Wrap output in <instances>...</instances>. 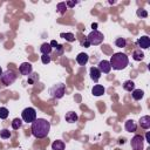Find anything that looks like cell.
<instances>
[{
	"mask_svg": "<svg viewBox=\"0 0 150 150\" xmlns=\"http://www.w3.org/2000/svg\"><path fill=\"white\" fill-rule=\"evenodd\" d=\"M32 134L36 138H45L48 136L50 130V123L45 118H36L30 127Z\"/></svg>",
	"mask_w": 150,
	"mask_h": 150,
	"instance_id": "1",
	"label": "cell"
},
{
	"mask_svg": "<svg viewBox=\"0 0 150 150\" xmlns=\"http://www.w3.org/2000/svg\"><path fill=\"white\" fill-rule=\"evenodd\" d=\"M77 4V1H66V5H67V7H70V8H73L75 5Z\"/></svg>",
	"mask_w": 150,
	"mask_h": 150,
	"instance_id": "31",
	"label": "cell"
},
{
	"mask_svg": "<svg viewBox=\"0 0 150 150\" xmlns=\"http://www.w3.org/2000/svg\"><path fill=\"white\" fill-rule=\"evenodd\" d=\"M64 118H66V121H67L68 123H75V122L79 120V116H77V114L74 112V111H68V112L66 114Z\"/></svg>",
	"mask_w": 150,
	"mask_h": 150,
	"instance_id": "15",
	"label": "cell"
},
{
	"mask_svg": "<svg viewBox=\"0 0 150 150\" xmlns=\"http://www.w3.org/2000/svg\"><path fill=\"white\" fill-rule=\"evenodd\" d=\"M123 89L127 90V91H132V90L135 89V83H134V81H131V80L124 81V83H123Z\"/></svg>",
	"mask_w": 150,
	"mask_h": 150,
	"instance_id": "21",
	"label": "cell"
},
{
	"mask_svg": "<svg viewBox=\"0 0 150 150\" xmlns=\"http://www.w3.org/2000/svg\"><path fill=\"white\" fill-rule=\"evenodd\" d=\"M52 47H50V45L49 43H47V42H45V43H42L41 45V47H40V52H41V54L42 55H49L50 53H52Z\"/></svg>",
	"mask_w": 150,
	"mask_h": 150,
	"instance_id": "17",
	"label": "cell"
},
{
	"mask_svg": "<svg viewBox=\"0 0 150 150\" xmlns=\"http://www.w3.org/2000/svg\"><path fill=\"white\" fill-rule=\"evenodd\" d=\"M82 46H83V47H86V48H88V47L90 46V43H89V41L87 40V38H86V39H84V41L82 42Z\"/></svg>",
	"mask_w": 150,
	"mask_h": 150,
	"instance_id": "32",
	"label": "cell"
},
{
	"mask_svg": "<svg viewBox=\"0 0 150 150\" xmlns=\"http://www.w3.org/2000/svg\"><path fill=\"white\" fill-rule=\"evenodd\" d=\"M50 55H41V61L43 64H48L50 62Z\"/></svg>",
	"mask_w": 150,
	"mask_h": 150,
	"instance_id": "30",
	"label": "cell"
},
{
	"mask_svg": "<svg viewBox=\"0 0 150 150\" xmlns=\"http://www.w3.org/2000/svg\"><path fill=\"white\" fill-rule=\"evenodd\" d=\"M0 80H1V82H2L4 86H11V84H13L15 82L16 74L12 69H7V70L2 71V75H1Z\"/></svg>",
	"mask_w": 150,
	"mask_h": 150,
	"instance_id": "4",
	"label": "cell"
},
{
	"mask_svg": "<svg viewBox=\"0 0 150 150\" xmlns=\"http://www.w3.org/2000/svg\"><path fill=\"white\" fill-rule=\"evenodd\" d=\"M0 137L4 138V139L9 138V137H11V131H9L8 129H2V130H0Z\"/></svg>",
	"mask_w": 150,
	"mask_h": 150,
	"instance_id": "28",
	"label": "cell"
},
{
	"mask_svg": "<svg viewBox=\"0 0 150 150\" xmlns=\"http://www.w3.org/2000/svg\"><path fill=\"white\" fill-rule=\"evenodd\" d=\"M60 36H61L62 39H64V40L69 41V42L75 41V36H74V34H73V33H61V34H60Z\"/></svg>",
	"mask_w": 150,
	"mask_h": 150,
	"instance_id": "22",
	"label": "cell"
},
{
	"mask_svg": "<svg viewBox=\"0 0 150 150\" xmlns=\"http://www.w3.org/2000/svg\"><path fill=\"white\" fill-rule=\"evenodd\" d=\"M21 118L23 122H27V123H33L35 120H36V110L32 107H28V108H25L21 112Z\"/></svg>",
	"mask_w": 150,
	"mask_h": 150,
	"instance_id": "6",
	"label": "cell"
},
{
	"mask_svg": "<svg viewBox=\"0 0 150 150\" xmlns=\"http://www.w3.org/2000/svg\"><path fill=\"white\" fill-rule=\"evenodd\" d=\"M104 91H105V89H104V87L101 86V84H95V86L93 87V89H91V93H93L94 96H101V95L104 94Z\"/></svg>",
	"mask_w": 150,
	"mask_h": 150,
	"instance_id": "14",
	"label": "cell"
},
{
	"mask_svg": "<svg viewBox=\"0 0 150 150\" xmlns=\"http://www.w3.org/2000/svg\"><path fill=\"white\" fill-rule=\"evenodd\" d=\"M145 137H146V142L150 143V132H149V131L145 134Z\"/></svg>",
	"mask_w": 150,
	"mask_h": 150,
	"instance_id": "34",
	"label": "cell"
},
{
	"mask_svg": "<svg viewBox=\"0 0 150 150\" xmlns=\"http://www.w3.org/2000/svg\"><path fill=\"white\" fill-rule=\"evenodd\" d=\"M64 148H66L64 143L62 141H60V139H56V141H54L52 143V149L53 150H64Z\"/></svg>",
	"mask_w": 150,
	"mask_h": 150,
	"instance_id": "19",
	"label": "cell"
},
{
	"mask_svg": "<svg viewBox=\"0 0 150 150\" xmlns=\"http://www.w3.org/2000/svg\"><path fill=\"white\" fill-rule=\"evenodd\" d=\"M139 125H141L143 129H149V128H150V116H149V115L142 116V117L139 118Z\"/></svg>",
	"mask_w": 150,
	"mask_h": 150,
	"instance_id": "16",
	"label": "cell"
},
{
	"mask_svg": "<svg viewBox=\"0 0 150 150\" xmlns=\"http://www.w3.org/2000/svg\"><path fill=\"white\" fill-rule=\"evenodd\" d=\"M131 96H132L134 100L139 101L141 98H143V96H144V91L141 90V89H134V90L131 91Z\"/></svg>",
	"mask_w": 150,
	"mask_h": 150,
	"instance_id": "18",
	"label": "cell"
},
{
	"mask_svg": "<svg viewBox=\"0 0 150 150\" xmlns=\"http://www.w3.org/2000/svg\"><path fill=\"white\" fill-rule=\"evenodd\" d=\"M97 69L101 71V74H102V73H103V74H108V73L111 70V66H110L109 61H107V60H102V61L98 62V64H97Z\"/></svg>",
	"mask_w": 150,
	"mask_h": 150,
	"instance_id": "9",
	"label": "cell"
},
{
	"mask_svg": "<svg viewBox=\"0 0 150 150\" xmlns=\"http://www.w3.org/2000/svg\"><path fill=\"white\" fill-rule=\"evenodd\" d=\"M115 45H116V47H118V48H124V47L127 46V40H125L124 38H117V39L115 40Z\"/></svg>",
	"mask_w": 150,
	"mask_h": 150,
	"instance_id": "23",
	"label": "cell"
},
{
	"mask_svg": "<svg viewBox=\"0 0 150 150\" xmlns=\"http://www.w3.org/2000/svg\"><path fill=\"white\" fill-rule=\"evenodd\" d=\"M19 71L21 73V75L29 76L33 73V66H32V63H29V62H22L20 64V67H19Z\"/></svg>",
	"mask_w": 150,
	"mask_h": 150,
	"instance_id": "8",
	"label": "cell"
},
{
	"mask_svg": "<svg viewBox=\"0 0 150 150\" xmlns=\"http://www.w3.org/2000/svg\"><path fill=\"white\" fill-rule=\"evenodd\" d=\"M88 60H89V56H88V54H86V53H80V54L76 56V62H77L80 66H86L87 62H88Z\"/></svg>",
	"mask_w": 150,
	"mask_h": 150,
	"instance_id": "12",
	"label": "cell"
},
{
	"mask_svg": "<svg viewBox=\"0 0 150 150\" xmlns=\"http://www.w3.org/2000/svg\"><path fill=\"white\" fill-rule=\"evenodd\" d=\"M137 46L138 47H141L142 49H146V48H149V46H150V39H149V36H146V35H144V36H141L138 40H137ZM139 48V49H141Z\"/></svg>",
	"mask_w": 150,
	"mask_h": 150,
	"instance_id": "10",
	"label": "cell"
},
{
	"mask_svg": "<svg viewBox=\"0 0 150 150\" xmlns=\"http://www.w3.org/2000/svg\"><path fill=\"white\" fill-rule=\"evenodd\" d=\"M56 9H57V12H59L60 14H64L66 11H67V5H66V2H59L57 6H56Z\"/></svg>",
	"mask_w": 150,
	"mask_h": 150,
	"instance_id": "25",
	"label": "cell"
},
{
	"mask_svg": "<svg viewBox=\"0 0 150 150\" xmlns=\"http://www.w3.org/2000/svg\"><path fill=\"white\" fill-rule=\"evenodd\" d=\"M64 93H66V84H63L62 82L55 83L49 88V94L53 98H61L63 97Z\"/></svg>",
	"mask_w": 150,
	"mask_h": 150,
	"instance_id": "3",
	"label": "cell"
},
{
	"mask_svg": "<svg viewBox=\"0 0 150 150\" xmlns=\"http://www.w3.org/2000/svg\"><path fill=\"white\" fill-rule=\"evenodd\" d=\"M132 59L135 61H142L144 59V53L141 49H135L132 52Z\"/></svg>",
	"mask_w": 150,
	"mask_h": 150,
	"instance_id": "20",
	"label": "cell"
},
{
	"mask_svg": "<svg viewBox=\"0 0 150 150\" xmlns=\"http://www.w3.org/2000/svg\"><path fill=\"white\" fill-rule=\"evenodd\" d=\"M1 75H2V68H1V66H0V77H1Z\"/></svg>",
	"mask_w": 150,
	"mask_h": 150,
	"instance_id": "36",
	"label": "cell"
},
{
	"mask_svg": "<svg viewBox=\"0 0 150 150\" xmlns=\"http://www.w3.org/2000/svg\"><path fill=\"white\" fill-rule=\"evenodd\" d=\"M21 127H22V120H21V118H14V120L12 121V128H13L14 130L20 129Z\"/></svg>",
	"mask_w": 150,
	"mask_h": 150,
	"instance_id": "24",
	"label": "cell"
},
{
	"mask_svg": "<svg viewBox=\"0 0 150 150\" xmlns=\"http://www.w3.org/2000/svg\"><path fill=\"white\" fill-rule=\"evenodd\" d=\"M89 75H90V79L94 81V82H97L98 80H100V77H101V71L97 69V67H91L90 69H89Z\"/></svg>",
	"mask_w": 150,
	"mask_h": 150,
	"instance_id": "11",
	"label": "cell"
},
{
	"mask_svg": "<svg viewBox=\"0 0 150 150\" xmlns=\"http://www.w3.org/2000/svg\"><path fill=\"white\" fill-rule=\"evenodd\" d=\"M38 80H39V75H38V74H30V75L28 76L27 82H28V84H34Z\"/></svg>",
	"mask_w": 150,
	"mask_h": 150,
	"instance_id": "27",
	"label": "cell"
},
{
	"mask_svg": "<svg viewBox=\"0 0 150 150\" xmlns=\"http://www.w3.org/2000/svg\"><path fill=\"white\" fill-rule=\"evenodd\" d=\"M136 14H137V16H139V18H146V16H148V12H146L145 9H142V8L137 9Z\"/></svg>",
	"mask_w": 150,
	"mask_h": 150,
	"instance_id": "29",
	"label": "cell"
},
{
	"mask_svg": "<svg viewBox=\"0 0 150 150\" xmlns=\"http://www.w3.org/2000/svg\"><path fill=\"white\" fill-rule=\"evenodd\" d=\"M8 115H9L8 109L5 108V107H1V108H0V118H1V120H6V118L8 117Z\"/></svg>",
	"mask_w": 150,
	"mask_h": 150,
	"instance_id": "26",
	"label": "cell"
},
{
	"mask_svg": "<svg viewBox=\"0 0 150 150\" xmlns=\"http://www.w3.org/2000/svg\"><path fill=\"white\" fill-rule=\"evenodd\" d=\"M124 128H125V130H127L128 132H135L136 129H137V124H136L135 121L128 120V121L125 122V124H124Z\"/></svg>",
	"mask_w": 150,
	"mask_h": 150,
	"instance_id": "13",
	"label": "cell"
},
{
	"mask_svg": "<svg viewBox=\"0 0 150 150\" xmlns=\"http://www.w3.org/2000/svg\"><path fill=\"white\" fill-rule=\"evenodd\" d=\"M103 39H104L103 34H102L101 32H98L97 29H96V30H91V32L88 34V36H87V40L89 41L90 46H91V45H94V46L101 45V43L103 42Z\"/></svg>",
	"mask_w": 150,
	"mask_h": 150,
	"instance_id": "5",
	"label": "cell"
},
{
	"mask_svg": "<svg viewBox=\"0 0 150 150\" xmlns=\"http://www.w3.org/2000/svg\"><path fill=\"white\" fill-rule=\"evenodd\" d=\"M131 148L134 150H142L143 149V144H144V137L142 135H135L131 138Z\"/></svg>",
	"mask_w": 150,
	"mask_h": 150,
	"instance_id": "7",
	"label": "cell"
},
{
	"mask_svg": "<svg viewBox=\"0 0 150 150\" xmlns=\"http://www.w3.org/2000/svg\"><path fill=\"white\" fill-rule=\"evenodd\" d=\"M49 45H50V47H52V48H56V47H57V45H59V43H57V42H56V41H55V40H52V41H50V43H49Z\"/></svg>",
	"mask_w": 150,
	"mask_h": 150,
	"instance_id": "33",
	"label": "cell"
},
{
	"mask_svg": "<svg viewBox=\"0 0 150 150\" xmlns=\"http://www.w3.org/2000/svg\"><path fill=\"white\" fill-rule=\"evenodd\" d=\"M96 27H97V23H93V25H91V28H93V30H96Z\"/></svg>",
	"mask_w": 150,
	"mask_h": 150,
	"instance_id": "35",
	"label": "cell"
},
{
	"mask_svg": "<svg viewBox=\"0 0 150 150\" xmlns=\"http://www.w3.org/2000/svg\"><path fill=\"white\" fill-rule=\"evenodd\" d=\"M109 63L112 69L122 70L129 64V59H128L127 54H124V53H115V54H112Z\"/></svg>",
	"mask_w": 150,
	"mask_h": 150,
	"instance_id": "2",
	"label": "cell"
}]
</instances>
